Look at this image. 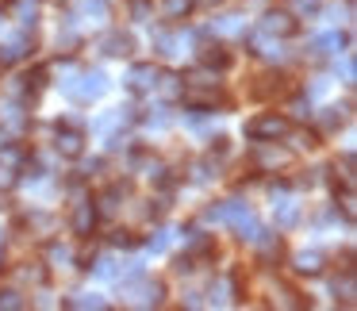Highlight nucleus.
Listing matches in <instances>:
<instances>
[{
	"label": "nucleus",
	"instance_id": "25",
	"mask_svg": "<svg viewBox=\"0 0 357 311\" xmlns=\"http://www.w3.org/2000/svg\"><path fill=\"white\" fill-rule=\"evenodd\" d=\"M346 112H349V104L346 108H326L323 116H319V127H323V131H338V127H346Z\"/></svg>",
	"mask_w": 357,
	"mask_h": 311
},
{
	"label": "nucleus",
	"instance_id": "17",
	"mask_svg": "<svg viewBox=\"0 0 357 311\" xmlns=\"http://www.w3.org/2000/svg\"><path fill=\"white\" fill-rule=\"evenodd\" d=\"M250 246H254L265 261H277V257H280V238H277V234H269V231H257V238L250 242Z\"/></svg>",
	"mask_w": 357,
	"mask_h": 311
},
{
	"label": "nucleus",
	"instance_id": "2",
	"mask_svg": "<svg viewBox=\"0 0 357 311\" xmlns=\"http://www.w3.org/2000/svg\"><path fill=\"white\" fill-rule=\"evenodd\" d=\"M288 131H292V119L280 116V112H261V116H254L246 123V135L254 142H277V139H284Z\"/></svg>",
	"mask_w": 357,
	"mask_h": 311
},
{
	"label": "nucleus",
	"instance_id": "14",
	"mask_svg": "<svg viewBox=\"0 0 357 311\" xmlns=\"http://www.w3.org/2000/svg\"><path fill=\"white\" fill-rule=\"evenodd\" d=\"M31 50V39H27V31L24 35H16V39H8V43H0V66H12V62H20V58Z\"/></svg>",
	"mask_w": 357,
	"mask_h": 311
},
{
	"label": "nucleus",
	"instance_id": "40",
	"mask_svg": "<svg viewBox=\"0 0 357 311\" xmlns=\"http://www.w3.org/2000/svg\"><path fill=\"white\" fill-rule=\"evenodd\" d=\"M292 112H296V116H307V100H303V96H300V100L292 104Z\"/></svg>",
	"mask_w": 357,
	"mask_h": 311
},
{
	"label": "nucleus",
	"instance_id": "5",
	"mask_svg": "<svg viewBox=\"0 0 357 311\" xmlns=\"http://www.w3.org/2000/svg\"><path fill=\"white\" fill-rule=\"evenodd\" d=\"M123 292L131 296V303H135V308H158V303H162V296H165V285H162V280L142 277L139 285H131V280H127V285H123Z\"/></svg>",
	"mask_w": 357,
	"mask_h": 311
},
{
	"label": "nucleus",
	"instance_id": "11",
	"mask_svg": "<svg viewBox=\"0 0 357 311\" xmlns=\"http://www.w3.org/2000/svg\"><path fill=\"white\" fill-rule=\"evenodd\" d=\"M342 50H346V35L342 31H326L311 43V54L315 58H334V54H342Z\"/></svg>",
	"mask_w": 357,
	"mask_h": 311
},
{
	"label": "nucleus",
	"instance_id": "19",
	"mask_svg": "<svg viewBox=\"0 0 357 311\" xmlns=\"http://www.w3.org/2000/svg\"><path fill=\"white\" fill-rule=\"evenodd\" d=\"M77 16L100 24V20H108V0H77Z\"/></svg>",
	"mask_w": 357,
	"mask_h": 311
},
{
	"label": "nucleus",
	"instance_id": "24",
	"mask_svg": "<svg viewBox=\"0 0 357 311\" xmlns=\"http://www.w3.org/2000/svg\"><path fill=\"white\" fill-rule=\"evenodd\" d=\"M24 104H27V100H12L8 108H4V116H0V119H4V123L12 127V131H24V127H27V116H24Z\"/></svg>",
	"mask_w": 357,
	"mask_h": 311
},
{
	"label": "nucleus",
	"instance_id": "20",
	"mask_svg": "<svg viewBox=\"0 0 357 311\" xmlns=\"http://www.w3.org/2000/svg\"><path fill=\"white\" fill-rule=\"evenodd\" d=\"M185 250H188L185 257H192V254H211V238H208L204 231H196V227H188V231H185Z\"/></svg>",
	"mask_w": 357,
	"mask_h": 311
},
{
	"label": "nucleus",
	"instance_id": "39",
	"mask_svg": "<svg viewBox=\"0 0 357 311\" xmlns=\"http://www.w3.org/2000/svg\"><path fill=\"white\" fill-rule=\"evenodd\" d=\"M66 257H70V254H66L62 246H50V261H66Z\"/></svg>",
	"mask_w": 357,
	"mask_h": 311
},
{
	"label": "nucleus",
	"instance_id": "15",
	"mask_svg": "<svg viewBox=\"0 0 357 311\" xmlns=\"http://www.w3.org/2000/svg\"><path fill=\"white\" fill-rule=\"evenodd\" d=\"M273 215H277V227H296L300 204H296L292 196H277V200H273Z\"/></svg>",
	"mask_w": 357,
	"mask_h": 311
},
{
	"label": "nucleus",
	"instance_id": "34",
	"mask_svg": "<svg viewBox=\"0 0 357 311\" xmlns=\"http://www.w3.org/2000/svg\"><path fill=\"white\" fill-rule=\"evenodd\" d=\"M0 162H4V165L12 169V165L24 162V150H20V146H4V150H0Z\"/></svg>",
	"mask_w": 357,
	"mask_h": 311
},
{
	"label": "nucleus",
	"instance_id": "9",
	"mask_svg": "<svg viewBox=\"0 0 357 311\" xmlns=\"http://www.w3.org/2000/svg\"><path fill=\"white\" fill-rule=\"evenodd\" d=\"M96 219H100V215H96V204L81 196V200L73 204V219H70L73 231H77L81 238H89V234H93V227H96Z\"/></svg>",
	"mask_w": 357,
	"mask_h": 311
},
{
	"label": "nucleus",
	"instance_id": "12",
	"mask_svg": "<svg viewBox=\"0 0 357 311\" xmlns=\"http://www.w3.org/2000/svg\"><path fill=\"white\" fill-rule=\"evenodd\" d=\"M100 50L108 58H127L135 50V39L127 31H108V35H104V43H100Z\"/></svg>",
	"mask_w": 357,
	"mask_h": 311
},
{
	"label": "nucleus",
	"instance_id": "28",
	"mask_svg": "<svg viewBox=\"0 0 357 311\" xmlns=\"http://www.w3.org/2000/svg\"><path fill=\"white\" fill-rule=\"evenodd\" d=\"M192 4H196V0H165L162 12H165L169 20H185L188 12H192Z\"/></svg>",
	"mask_w": 357,
	"mask_h": 311
},
{
	"label": "nucleus",
	"instance_id": "21",
	"mask_svg": "<svg viewBox=\"0 0 357 311\" xmlns=\"http://www.w3.org/2000/svg\"><path fill=\"white\" fill-rule=\"evenodd\" d=\"M39 4H43V0H12V12H16V20L24 27H31L35 16H39Z\"/></svg>",
	"mask_w": 357,
	"mask_h": 311
},
{
	"label": "nucleus",
	"instance_id": "6",
	"mask_svg": "<svg viewBox=\"0 0 357 311\" xmlns=\"http://www.w3.org/2000/svg\"><path fill=\"white\" fill-rule=\"evenodd\" d=\"M250 162H254L257 169H265V173H277V169H284V165L292 162V154L280 150L277 142H257L254 154H250Z\"/></svg>",
	"mask_w": 357,
	"mask_h": 311
},
{
	"label": "nucleus",
	"instance_id": "30",
	"mask_svg": "<svg viewBox=\"0 0 357 311\" xmlns=\"http://www.w3.org/2000/svg\"><path fill=\"white\" fill-rule=\"evenodd\" d=\"M273 93H284V77H280V73L277 77L269 73V77H261V85H257V96H273Z\"/></svg>",
	"mask_w": 357,
	"mask_h": 311
},
{
	"label": "nucleus",
	"instance_id": "29",
	"mask_svg": "<svg viewBox=\"0 0 357 311\" xmlns=\"http://www.w3.org/2000/svg\"><path fill=\"white\" fill-rule=\"evenodd\" d=\"M24 308H27V300L16 288H4V292H0V311H24Z\"/></svg>",
	"mask_w": 357,
	"mask_h": 311
},
{
	"label": "nucleus",
	"instance_id": "33",
	"mask_svg": "<svg viewBox=\"0 0 357 311\" xmlns=\"http://www.w3.org/2000/svg\"><path fill=\"white\" fill-rule=\"evenodd\" d=\"M169 238H173V231H165V227H158V231L150 234V250H154V254H162V250L169 246Z\"/></svg>",
	"mask_w": 357,
	"mask_h": 311
},
{
	"label": "nucleus",
	"instance_id": "38",
	"mask_svg": "<svg viewBox=\"0 0 357 311\" xmlns=\"http://www.w3.org/2000/svg\"><path fill=\"white\" fill-rule=\"evenodd\" d=\"M342 73H346V85H354V77H357V66H354V58H346V66H342Z\"/></svg>",
	"mask_w": 357,
	"mask_h": 311
},
{
	"label": "nucleus",
	"instance_id": "1",
	"mask_svg": "<svg viewBox=\"0 0 357 311\" xmlns=\"http://www.w3.org/2000/svg\"><path fill=\"white\" fill-rule=\"evenodd\" d=\"M208 219L234 227L242 242H254V238H257V231H261V223L254 219L250 204H242V200H223V204H215V208H208Z\"/></svg>",
	"mask_w": 357,
	"mask_h": 311
},
{
	"label": "nucleus",
	"instance_id": "22",
	"mask_svg": "<svg viewBox=\"0 0 357 311\" xmlns=\"http://www.w3.org/2000/svg\"><path fill=\"white\" fill-rule=\"evenodd\" d=\"M181 85H192V89H215V85H219V77H215V70H192V73H185V77H181Z\"/></svg>",
	"mask_w": 357,
	"mask_h": 311
},
{
	"label": "nucleus",
	"instance_id": "3",
	"mask_svg": "<svg viewBox=\"0 0 357 311\" xmlns=\"http://www.w3.org/2000/svg\"><path fill=\"white\" fill-rule=\"evenodd\" d=\"M66 93L73 96V100H100L104 93H108V77H104L100 70H77L73 73V81L66 85Z\"/></svg>",
	"mask_w": 357,
	"mask_h": 311
},
{
	"label": "nucleus",
	"instance_id": "36",
	"mask_svg": "<svg viewBox=\"0 0 357 311\" xmlns=\"http://www.w3.org/2000/svg\"><path fill=\"white\" fill-rule=\"evenodd\" d=\"M296 12H300V16H315V12H319V0H296Z\"/></svg>",
	"mask_w": 357,
	"mask_h": 311
},
{
	"label": "nucleus",
	"instance_id": "13",
	"mask_svg": "<svg viewBox=\"0 0 357 311\" xmlns=\"http://www.w3.org/2000/svg\"><path fill=\"white\" fill-rule=\"evenodd\" d=\"M211 31L215 35H246V16L242 12H219L211 20Z\"/></svg>",
	"mask_w": 357,
	"mask_h": 311
},
{
	"label": "nucleus",
	"instance_id": "7",
	"mask_svg": "<svg viewBox=\"0 0 357 311\" xmlns=\"http://www.w3.org/2000/svg\"><path fill=\"white\" fill-rule=\"evenodd\" d=\"M196 58H200L208 70H227V66H231V54L223 50L219 39H200L196 43Z\"/></svg>",
	"mask_w": 357,
	"mask_h": 311
},
{
	"label": "nucleus",
	"instance_id": "37",
	"mask_svg": "<svg viewBox=\"0 0 357 311\" xmlns=\"http://www.w3.org/2000/svg\"><path fill=\"white\" fill-rule=\"evenodd\" d=\"M112 246H135V234H127V231H116V234H112Z\"/></svg>",
	"mask_w": 357,
	"mask_h": 311
},
{
	"label": "nucleus",
	"instance_id": "35",
	"mask_svg": "<svg viewBox=\"0 0 357 311\" xmlns=\"http://www.w3.org/2000/svg\"><path fill=\"white\" fill-rule=\"evenodd\" d=\"M131 16L146 24V20H150V0H131Z\"/></svg>",
	"mask_w": 357,
	"mask_h": 311
},
{
	"label": "nucleus",
	"instance_id": "26",
	"mask_svg": "<svg viewBox=\"0 0 357 311\" xmlns=\"http://www.w3.org/2000/svg\"><path fill=\"white\" fill-rule=\"evenodd\" d=\"M62 308H73V311H89V308H96V311H104L108 308V300L104 296H73V300H66Z\"/></svg>",
	"mask_w": 357,
	"mask_h": 311
},
{
	"label": "nucleus",
	"instance_id": "8",
	"mask_svg": "<svg viewBox=\"0 0 357 311\" xmlns=\"http://www.w3.org/2000/svg\"><path fill=\"white\" fill-rule=\"evenodd\" d=\"M54 150H58L62 158H81V154H85V135H81L77 127H58Z\"/></svg>",
	"mask_w": 357,
	"mask_h": 311
},
{
	"label": "nucleus",
	"instance_id": "31",
	"mask_svg": "<svg viewBox=\"0 0 357 311\" xmlns=\"http://www.w3.org/2000/svg\"><path fill=\"white\" fill-rule=\"evenodd\" d=\"M154 89H162L165 96H181V89H185V85H181V77H173V73H165V77L158 73V85Z\"/></svg>",
	"mask_w": 357,
	"mask_h": 311
},
{
	"label": "nucleus",
	"instance_id": "23",
	"mask_svg": "<svg viewBox=\"0 0 357 311\" xmlns=\"http://www.w3.org/2000/svg\"><path fill=\"white\" fill-rule=\"evenodd\" d=\"M119 196H123V188H108V192H100L96 196V215H116V208H119Z\"/></svg>",
	"mask_w": 357,
	"mask_h": 311
},
{
	"label": "nucleus",
	"instance_id": "4",
	"mask_svg": "<svg viewBox=\"0 0 357 311\" xmlns=\"http://www.w3.org/2000/svg\"><path fill=\"white\" fill-rule=\"evenodd\" d=\"M257 31L273 35V39H292V35L300 31V20H296V12H288V8H269L261 16V27H257Z\"/></svg>",
	"mask_w": 357,
	"mask_h": 311
},
{
	"label": "nucleus",
	"instance_id": "27",
	"mask_svg": "<svg viewBox=\"0 0 357 311\" xmlns=\"http://www.w3.org/2000/svg\"><path fill=\"white\" fill-rule=\"evenodd\" d=\"M334 296H342V303H354L357 285H354V269L342 273V280H334Z\"/></svg>",
	"mask_w": 357,
	"mask_h": 311
},
{
	"label": "nucleus",
	"instance_id": "32",
	"mask_svg": "<svg viewBox=\"0 0 357 311\" xmlns=\"http://www.w3.org/2000/svg\"><path fill=\"white\" fill-rule=\"evenodd\" d=\"M154 47H158V54H165V58L177 54V39H173V35H154Z\"/></svg>",
	"mask_w": 357,
	"mask_h": 311
},
{
	"label": "nucleus",
	"instance_id": "41",
	"mask_svg": "<svg viewBox=\"0 0 357 311\" xmlns=\"http://www.w3.org/2000/svg\"><path fill=\"white\" fill-rule=\"evenodd\" d=\"M0 24H4V16H0Z\"/></svg>",
	"mask_w": 357,
	"mask_h": 311
},
{
	"label": "nucleus",
	"instance_id": "18",
	"mask_svg": "<svg viewBox=\"0 0 357 311\" xmlns=\"http://www.w3.org/2000/svg\"><path fill=\"white\" fill-rule=\"evenodd\" d=\"M296 273H300V277H315V273H323V254H319V250H303V254H296Z\"/></svg>",
	"mask_w": 357,
	"mask_h": 311
},
{
	"label": "nucleus",
	"instance_id": "16",
	"mask_svg": "<svg viewBox=\"0 0 357 311\" xmlns=\"http://www.w3.org/2000/svg\"><path fill=\"white\" fill-rule=\"evenodd\" d=\"M250 54H257V58H280V39H273V35H265V31L250 35Z\"/></svg>",
	"mask_w": 357,
	"mask_h": 311
},
{
	"label": "nucleus",
	"instance_id": "10",
	"mask_svg": "<svg viewBox=\"0 0 357 311\" xmlns=\"http://www.w3.org/2000/svg\"><path fill=\"white\" fill-rule=\"evenodd\" d=\"M154 85H158V70H154V62L131 66V73H127V89H135V93H150Z\"/></svg>",
	"mask_w": 357,
	"mask_h": 311
}]
</instances>
